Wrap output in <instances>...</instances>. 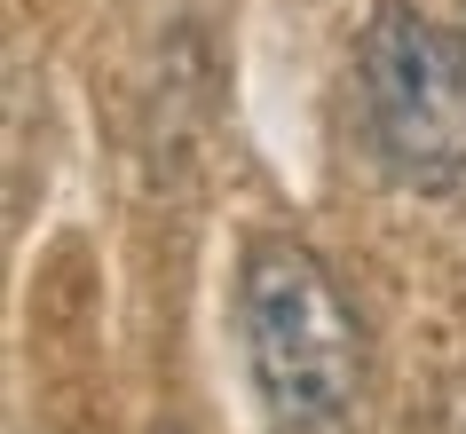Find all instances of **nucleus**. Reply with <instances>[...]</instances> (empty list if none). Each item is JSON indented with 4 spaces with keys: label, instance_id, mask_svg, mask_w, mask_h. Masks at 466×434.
Returning a JSON list of instances; mask_svg holds the SVG:
<instances>
[{
    "label": "nucleus",
    "instance_id": "nucleus-1",
    "mask_svg": "<svg viewBox=\"0 0 466 434\" xmlns=\"http://www.w3.org/2000/svg\"><path fill=\"white\" fill-rule=\"evenodd\" d=\"M238 356L261 434H356L364 419V324L317 245L253 237L238 261Z\"/></svg>",
    "mask_w": 466,
    "mask_h": 434
},
{
    "label": "nucleus",
    "instance_id": "nucleus-2",
    "mask_svg": "<svg viewBox=\"0 0 466 434\" xmlns=\"http://www.w3.org/2000/svg\"><path fill=\"white\" fill-rule=\"evenodd\" d=\"M356 111L388 182H466V32L419 0H380L356 40Z\"/></svg>",
    "mask_w": 466,
    "mask_h": 434
}]
</instances>
